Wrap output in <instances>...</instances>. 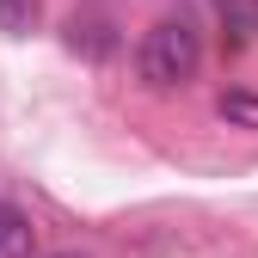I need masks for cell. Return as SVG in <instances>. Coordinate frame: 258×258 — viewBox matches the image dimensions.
<instances>
[{
  "label": "cell",
  "instance_id": "1",
  "mask_svg": "<svg viewBox=\"0 0 258 258\" xmlns=\"http://www.w3.org/2000/svg\"><path fill=\"white\" fill-rule=\"evenodd\" d=\"M197 61H203V37H197L184 19L148 25L142 43H136V74H142V86H154V92L184 86L190 74H197Z\"/></svg>",
  "mask_w": 258,
  "mask_h": 258
},
{
  "label": "cell",
  "instance_id": "2",
  "mask_svg": "<svg viewBox=\"0 0 258 258\" xmlns=\"http://www.w3.org/2000/svg\"><path fill=\"white\" fill-rule=\"evenodd\" d=\"M31 246H37L31 215L19 203H0V258H31Z\"/></svg>",
  "mask_w": 258,
  "mask_h": 258
},
{
  "label": "cell",
  "instance_id": "3",
  "mask_svg": "<svg viewBox=\"0 0 258 258\" xmlns=\"http://www.w3.org/2000/svg\"><path fill=\"white\" fill-rule=\"evenodd\" d=\"M221 25H228L221 37H228L234 49L252 43V37H258V0H221Z\"/></svg>",
  "mask_w": 258,
  "mask_h": 258
},
{
  "label": "cell",
  "instance_id": "4",
  "mask_svg": "<svg viewBox=\"0 0 258 258\" xmlns=\"http://www.w3.org/2000/svg\"><path fill=\"white\" fill-rule=\"evenodd\" d=\"M221 117L240 123V129H258V92H228V99H221Z\"/></svg>",
  "mask_w": 258,
  "mask_h": 258
},
{
  "label": "cell",
  "instance_id": "5",
  "mask_svg": "<svg viewBox=\"0 0 258 258\" xmlns=\"http://www.w3.org/2000/svg\"><path fill=\"white\" fill-rule=\"evenodd\" d=\"M31 19H37V0H0V31H31Z\"/></svg>",
  "mask_w": 258,
  "mask_h": 258
},
{
  "label": "cell",
  "instance_id": "6",
  "mask_svg": "<svg viewBox=\"0 0 258 258\" xmlns=\"http://www.w3.org/2000/svg\"><path fill=\"white\" fill-rule=\"evenodd\" d=\"M49 258H86V252H49Z\"/></svg>",
  "mask_w": 258,
  "mask_h": 258
}]
</instances>
